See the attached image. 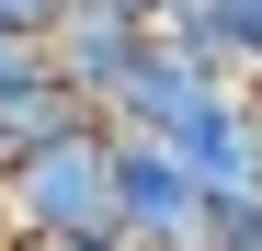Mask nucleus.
<instances>
[{
    "label": "nucleus",
    "instance_id": "obj_1",
    "mask_svg": "<svg viewBox=\"0 0 262 251\" xmlns=\"http://www.w3.org/2000/svg\"><path fill=\"white\" fill-rule=\"evenodd\" d=\"M69 240H125V194H114V126L12 160L0 183V251H69Z\"/></svg>",
    "mask_w": 262,
    "mask_h": 251
},
{
    "label": "nucleus",
    "instance_id": "obj_2",
    "mask_svg": "<svg viewBox=\"0 0 262 251\" xmlns=\"http://www.w3.org/2000/svg\"><path fill=\"white\" fill-rule=\"evenodd\" d=\"M114 194H125V240L137 251H194L205 240V172L171 137H137V126H114Z\"/></svg>",
    "mask_w": 262,
    "mask_h": 251
},
{
    "label": "nucleus",
    "instance_id": "obj_3",
    "mask_svg": "<svg viewBox=\"0 0 262 251\" xmlns=\"http://www.w3.org/2000/svg\"><path fill=\"white\" fill-rule=\"evenodd\" d=\"M239 92H251V80H228L216 57H194L183 34H160V46H148V69L125 80V103H114V126H137V137H171V149H194L205 126H216V114L239 103Z\"/></svg>",
    "mask_w": 262,
    "mask_h": 251
},
{
    "label": "nucleus",
    "instance_id": "obj_4",
    "mask_svg": "<svg viewBox=\"0 0 262 251\" xmlns=\"http://www.w3.org/2000/svg\"><path fill=\"white\" fill-rule=\"evenodd\" d=\"M148 46H160V23H125V12H69L46 57H57V80H69V92L114 126V103H125V80L148 69Z\"/></svg>",
    "mask_w": 262,
    "mask_h": 251
},
{
    "label": "nucleus",
    "instance_id": "obj_5",
    "mask_svg": "<svg viewBox=\"0 0 262 251\" xmlns=\"http://www.w3.org/2000/svg\"><path fill=\"white\" fill-rule=\"evenodd\" d=\"M183 160H194V172H205V194H216V205H262V103L239 92V103L216 114L205 137L183 149Z\"/></svg>",
    "mask_w": 262,
    "mask_h": 251
},
{
    "label": "nucleus",
    "instance_id": "obj_6",
    "mask_svg": "<svg viewBox=\"0 0 262 251\" xmlns=\"http://www.w3.org/2000/svg\"><path fill=\"white\" fill-rule=\"evenodd\" d=\"M160 34H183V46H194V57H216L228 80H251V69H262V0H183Z\"/></svg>",
    "mask_w": 262,
    "mask_h": 251
},
{
    "label": "nucleus",
    "instance_id": "obj_7",
    "mask_svg": "<svg viewBox=\"0 0 262 251\" xmlns=\"http://www.w3.org/2000/svg\"><path fill=\"white\" fill-rule=\"evenodd\" d=\"M34 92H57V57L34 46V34H0V114L34 103Z\"/></svg>",
    "mask_w": 262,
    "mask_h": 251
},
{
    "label": "nucleus",
    "instance_id": "obj_8",
    "mask_svg": "<svg viewBox=\"0 0 262 251\" xmlns=\"http://www.w3.org/2000/svg\"><path fill=\"white\" fill-rule=\"evenodd\" d=\"M57 23H69V0H0V34H34V46H57Z\"/></svg>",
    "mask_w": 262,
    "mask_h": 251
},
{
    "label": "nucleus",
    "instance_id": "obj_9",
    "mask_svg": "<svg viewBox=\"0 0 262 251\" xmlns=\"http://www.w3.org/2000/svg\"><path fill=\"white\" fill-rule=\"evenodd\" d=\"M69 12H125V23H171L183 0H69Z\"/></svg>",
    "mask_w": 262,
    "mask_h": 251
},
{
    "label": "nucleus",
    "instance_id": "obj_10",
    "mask_svg": "<svg viewBox=\"0 0 262 251\" xmlns=\"http://www.w3.org/2000/svg\"><path fill=\"white\" fill-rule=\"evenodd\" d=\"M12 160H23V137H12V114H0V183H12Z\"/></svg>",
    "mask_w": 262,
    "mask_h": 251
},
{
    "label": "nucleus",
    "instance_id": "obj_11",
    "mask_svg": "<svg viewBox=\"0 0 262 251\" xmlns=\"http://www.w3.org/2000/svg\"><path fill=\"white\" fill-rule=\"evenodd\" d=\"M69 251H137V240H69Z\"/></svg>",
    "mask_w": 262,
    "mask_h": 251
},
{
    "label": "nucleus",
    "instance_id": "obj_12",
    "mask_svg": "<svg viewBox=\"0 0 262 251\" xmlns=\"http://www.w3.org/2000/svg\"><path fill=\"white\" fill-rule=\"evenodd\" d=\"M251 103H262V69H251Z\"/></svg>",
    "mask_w": 262,
    "mask_h": 251
}]
</instances>
